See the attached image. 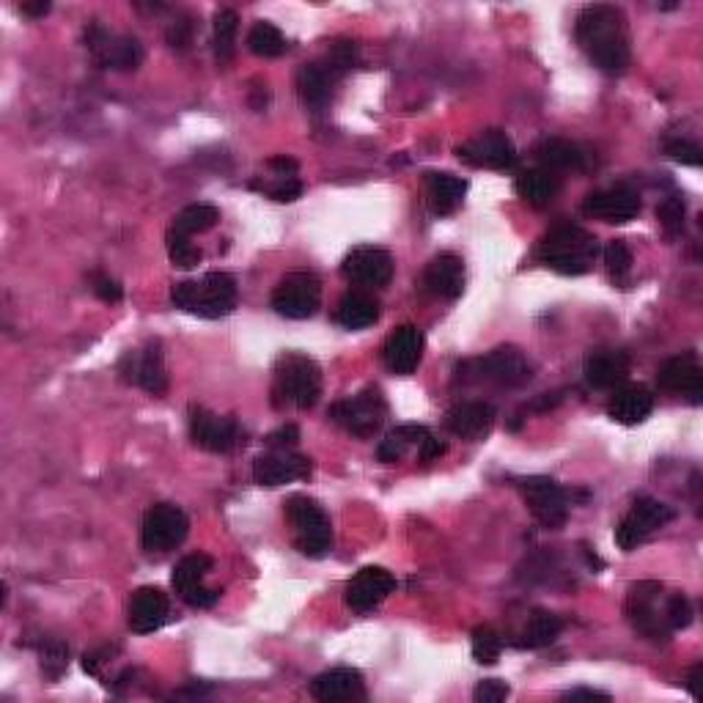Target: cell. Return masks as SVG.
<instances>
[{
	"label": "cell",
	"mask_w": 703,
	"mask_h": 703,
	"mask_svg": "<svg viewBox=\"0 0 703 703\" xmlns=\"http://www.w3.org/2000/svg\"><path fill=\"white\" fill-rule=\"evenodd\" d=\"M165 245H168V256H170V261H174V267L192 269L201 264L203 253L198 250L196 245H192L190 236L187 234H179V231L170 228L168 236H165Z\"/></svg>",
	"instance_id": "obj_41"
},
{
	"label": "cell",
	"mask_w": 703,
	"mask_h": 703,
	"mask_svg": "<svg viewBox=\"0 0 703 703\" xmlns=\"http://www.w3.org/2000/svg\"><path fill=\"white\" fill-rule=\"evenodd\" d=\"M498 410L489 401H461L445 412V428L461 439H483L494 426Z\"/></svg>",
	"instance_id": "obj_22"
},
{
	"label": "cell",
	"mask_w": 703,
	"mask_h": 703,
	"mask_svg": "<svg viewBox=\"0 0 703 703\" xmlns=\"http://www.w3.org/2000/svg\"><path fill=\"white\" fill-rule=\"evenodd\" d=\"M311 695L324 703L355 701V698L366 695V690H362V673L355 668L324 670V673H319L311 681Z\"/></svg>",
	"instance_id": "obj_28"
},
{
	"label": "cell",
	"mask_w": 703,
	"mask_h": 703,
	"mask_svg": "<svg viewBox=\"0 0 703 703\" xmlns=\"http://www.w3.org/2000/svg\"><path fill=\"white\" fill-rule=\"evenodd\" d=\"M426 192L432 212L443 217V214H454L465 201L467 181L454 174H426Z\"/></svg>",
	"instance_id": "obj_30"
},
{
	"label": "cell",
	"mask_w": 703,
	"mask_h": 703,
	"mask_svg": "<svg viewBox=\"0 0 703 703\" xmlns=\"http://www.w3.org/2000/svg\"><path fill=\"white\" fill-rule=\"evenodd\" d=\"M220 223V209L212 203H190V207L181 209L174 217V231L179 234H203V231L214 228Z\"/></svg>",
	"instance_id": "obj_38"
},
{
	"label": "cell",
	"mask_w": 703,
	"mask_h": 703,
	"mask_svg": "<svg viewBox=\"0 0 703 703\" xmlns=\"http://www.w3.org/2000/svg\"><path fill=\"white\" fill-rule=\"evenodd\" d=\"M170 604L159 588L143 585L132 593L130 602V626L137 635H148V632H157L159 626L168 621Z\"/></svg>",
	"instance_id": "obj_27"
},
{
	"label": "cell",
	"mask_w": 703,
	"mask_h": 703,
	"mask_svg": "<svg viewBox=\"0 0 703 703\" xmlns=\"http://www.w3.org/2000/svg\"><path fill=\"white\" fill-rule=\"evenodd\" d=\"M261 190L267 192L272 201L291 203L302 196V181L297 176H275L272 185H261Z\"/></svg>",
	"instance_id": "obj_46"
},
{
	"label": "cell",
	"mask_w": 703,
	"mask_h": 703,
	"mask_svg": "<svg viewBox=\"0 0 703 703\" xmlns=\"http://www.w3.org/2000/svg\"><path fill=\"white\" fill-rule=\"evenodd\" d=\"M692 604L684 593H670L665 599V618H668L670 629H687L692 624Z\"/></svg>",
	"instance_id": "obj_44"
},
{
	"label": "cell",
	"mask_w": 703,
	"mask_h": 703,
	"mask_svg": "<svg viewBox=\"0 0 703 703\" xmlns=\"http://www.w3.org/2000/svg\"><path fill=\"white\" fill-rule=\"evenodd\" d=\"M659 596H662V585L659 582H637V585H632L624 607L632 629L640 632L643 637H648L654 643H665L670 637V632H673L668 626V618H665V607H659Z\"/></svg>",
	"instance_id": "obj_8"
},
{
	"label": "cell",
	"mask_w": 703,
	"mask_h": 703,
	"mask_svg": "<svg viewBox=\"0 0 703 703\" xmlns=\"http://www.w3.org/2000/svg\"><path fill=\"white\" fill-rule=\"evenodd\" d=\"M86 44L99 66L115 71H135L143 64V47L135 36H113L102 25H88Z\"/></svg>",
	"instance_id": "obj_13"
},
{
	"label": "cell",
	"mask_w": 703,
	"mask_h": 703,
	"mask_svg": "<svg viewBox=\"0 0 703 703\" xmlns=\"http://www.w3.org/2000/svg\"><path fill=\"white\" fill-rule=\"evenodd\" d=\"M511 695V687L500 679H483L476 687V701L478 703H500Z\"/></svg>",
	"instance_id": "obj_48"
},
{
	"label": "cell",
	"mask_w": 703,
	"mask_h": 703,
	"mask_svg": "<svg viewBox=\"0 0 703 703\" xmlns=\"http://www.w3.org/2000/svg\"><path fill=\"white\" fill-rule=\"evenodd\" d=\"M599 242L580 225H558L538 242V261L560 275H585L593 267Z\"/></svg>",
	"instance_id": "obj_2"
},
{
	"label": "cell",
	"mask_w": 703,
	"mask_h": 703,
	"mask_svg": "<svg viewBox=\"0 0 703 703\" xmlns=\"http://www.w3.org/2000/svg\"><path fill=\"white\" fill-rule=\"evenodd\" d=\"M421 357H423V333L415 327V324H404V327L393 330L382 346L384 366H388L393 373H401V377L415 371Z\"/></svg>",
	"instance_id": "obj_25"
},
{
	"label": "cell",
	"mask_w": 703,
	"mask_h": 703,
	"mask_svg": "<svg viewBox=\"0 0 703 703\" xmlns=\"http://www.w3.org/2000/svg\"><path fill=\"white\" fill-rule=\"evenodd\" d=\"M580 698H585V701H610L607 692H599V690H585V687H580V690H569L563 695V701H580Z\"/></svg>",
	"instance_id": "obj_54"
},
{
	"label": "cell",
	"mask_w": 703,
	"mask_h": 703,
	"mask_svg": "<svg viewBox=\"0 0 703 703\" xmlns=\"http://www.w3.org/2000/svg\"><path fill=\"white\" fill-rule=\"evenodd\" d=\"M443 454H445V443H439V439L434 437L432 432H428V437L423 439L421 448H417V456H421L423 461H432V459H437V456H443Z\"/></svg>",
	"instance_id": "obj_52"
},
{
	"label": "cell",
	"mask_w": 703,
	"mask_h": 703,
	"mask_svg": "<svg viewBox=\"0 0 703 703\" xmlns=\"http://www.w3.org/2000/svg\"><path fill=\"white\" fill-rule=\"evenodd\" d=\"M190 531V520L174 503H157L146 511L141 527V542L146 553H168L179 547Z\"/></svg>",
	"instance_id": "obj_11"
},
{
	"label": "cell",
	"mask_w": 703,
	"mask_h": 703,
	"mask_svg": "<svg viewBox=\"0 0 703 703\" xmlns=\"http://www.w3.org/2000/svg\"><path fill=\"white\" fill-rule=\"evenodd\" d=\"M313 470V461L308 456L294 454V450H269L253 461V478L258 487H283V483L308 478Z\"/></svg>",
	"instance_id": "obj_17"
},
{
	"label": "cell",
	"mask_w": 703,
	"mask_h": 703,
	"mask_svg": "<svg viewBox=\"0 0 703 703\" xmlns=\"http://www.w3.org/2000/svg\"><path fill=\"white\" fill-rule=\"evenodd\" d=\"M461 382H487L498 388H522L533 379V362L516 346H498L489 355L459 366Z\"/></svg>",
	"instance_id": "obj_5"
},
{
	"label": "cell",
	"mask_w": 703,
	"mask_h": 703,
	"mask_svg": "<svg viewBox=\"0 0 703 703\" xmlns=\"http://www.w3.org/2000/svg\"><path fill=\"white\" fill-rule=\"evenodd\" d=\"M514 190L516 196L525 198L531 207H547V203H553L555 196L560 192V179L544 168L522 170L514 181Z\"/></svg>",
	"instance_id": "obj_34"
},
{
	"label": "cell",
	"mask_w": 703,
	"mask_h": 703,
	"mask_svg": "<svg viewBox=\"0 0 703 703\" xmlns=\"http://www.w3.org/2000/svg\"><path fill=\"white\" fill-rule=\"evenodd\" d=\"M659 388L668 390V393L687 395L692 404H701L703 399V368L698 362L695 352H684V355H676L670 360L662 362L657 373Z\"/></svg>",
	"instance_id": "obj_19"
},
{
	"label": "cell",
	"mask_w": 703,
	"mask_h": 703,
	"mask_svg": "<svg viewBox=\"0 0 703 703\" xmlns=\"http://www.w3.org/2000/svg\"><path fill=\"white\" fill-rule=\"evenodd\" d=\"M640 196L629 187H610V190L591 192L582 203V212L604 223H629L640 214Z\"/></svg>",
	"instance_id": "obj_21"
},
{
	"label": "cell",
	"mask_w": 703,
	"mask_h": 703,
	"mask_svg": "<svg viewBox=\"0 0 703 703\" xmlns=\"http://www.w3.org/2000/svg\"><path fill=\"white\" fill-rule=\"evenodd\" d=\"M520 489L538 525L549 527V531H558V527L566 525V520H569V494L558 487V481L547 476H531L522 478Z\"/></svg>",
	"instance_id": "obj_12"
},
{
	"label": "cell",
	"mask_w": 703,
	"mask_h": 703,
	"mask_svg": "<svg viewBox=\"0 0 703 703\" xmlns=\"http://www.w3.org/2000/svg\"><path fill=\"white\" fill-rule=\"evenodd\" d=\"M165 38H168V44L174 49H187L192 42V25L187 20L174 22V25L168 27V33H165Z\"/></svg>",
	"instance_id": "obj_51"
},
{
	"label": "cell",
	"mask_w": 703,
	"mask_h": 703,
	"mask_svg": "<svg viewBox=\"0 0 703 703\" xmlns=\"http://www.w3.org/2000/svg\"><path fill=\"white\" fill-rule=\"evenodd\" d=\"M629 355L618 349H593L591 355L585 357V366H582V373H585V382L596 390H610V388H621L629 377Z\"/></svg>",
	"instance_id": "obj_26"
},
{
	"label": "cell",
	"mask_w": 703,
	"mask_h": 703,
	"mask_svg": "<svg viewBox=\"0 0 703 703\" xmlns=\"http://www.w3.org/2000/svg\"><path fill=\"white\" fill-rule=\"evenodd\" d=\"M472 659L478 665H494L500 659V651H503V637L498 635V629L489 624H481L472 629Z\"/></svg>",
	"instance_id": "obj_40"
},
{
	"label": "cell",
	"mask_w": 703,
	"mask_h": 703,
	"mask_svg": "<svg viewBox=\"0 0 703 703\" xmlns=\"http://www.w3.org/2000/svg\"><path fill=\"white\" fill-rule=\"evenodd\" d=\"M701 665H692L690 676H687V690L692 692V698H701V690H698V676H701Z\"/></svg>",
	"instance_id": "obj_57"
},
{
	"label": "cell",
	"mask_w": 703,
	"mask_h": 703,
	"mask_svg": "<svg viewBox=\"0 0 703 703\" xmlns=\"http://www.w3.org/2000/svg\"><path fill=\"white\" fill-rule=\"evenodd\" d=\"M604 267L615 283H624L632 272V250L624 239H613L604 245Z\"/></svg>",
	"instance_id": "obj_42"
},
{
	"label": "cell",
	"mask_w": 703,
	"mask_h": 703,
	"mask_svg": "<svg viewBox=\"0 0 703 703\" xmlns=\"http://www.w3.org/2000/svg\"><path fill=\"white\" fill-rule=\"evenodd\" d=\"M665 152L670 154V159H676V163H684V165H692V168H698V165L703 163V152L698 143H690V141H668L665 143Z\"/></svg>",
	"instance_id": "obj_47"
},
{
	"label": "cell",
	"mask_w": 703,
	"mask_h": 703,
	"mask_svg": "<svg viewBox=\"0 0 703 703\" xmlns=\"http://www.w3.org/2000/svg\"><path fill=\"white\" fill-rule=\"evenodd\" d=\"M428 437L426 426H417V423H404V426H395L388 437L379 443L377 456L384 465H393V461H401L406 456L410 448H421L423 439Z\"/></svg>",
	"instance_id": "obj_35"
},
{
	"label": "cell",
	"mask_w": 703,
	"mask_h": 703,
	"mask_svg": "<svg viewBox=\"0 0 703 703\" xmlns=\"http://www.w3.org/2000/svg\"><path fill=\"white\" fill-rule=\"evenodd\" d=\"M269 168L275 170V176H294L297 163L291 157H272L269 159Z\"/></svg>",
	"instance_id": "obj_55"
},
{
	"label": "cell",
	"mask_w": 703,
	"mask_h": 703,
	"mask_svg": "<svg viewBox=\"0 0 703 703\" xmlns=\"http://www.w3.org/2000/svg\"><path fill=\"white\" fill-rule=\"evenodd\" d=\"M286 36L280 33V27H275L272 22L261 20L250 27L247 33V49L258 58H278V55L286 53Z\"/></svg>",
	"instance_id": "obj_37"
},
{
	"label": "cell",
	"mask_w": 703,
	"mask_h": 703,
	"mask_svg": "<svg viewBox=\"0 0 703 703\" xmlns=\"http://www.w3.org/2000/svg\"><path fill=\"white\" fill-rule=\"evenodd\" d=\"M286 516L294 527V547L305 558H324L333 549V525L322 505L305 494L286 500Z\"/></svg>",
	"instance_id": "obj_6"
},
{
	"label": "cell",
	"mask_w": 703,
	"mask_h": 703,
	"mask_svg": "<svg viewBox=\"0 0 703 703\" xmlns=\"http://www.w3.org/2000/svg\"><path fill=\"white\" fill-rule=\"evenodd\" d=\"M654 410V395L646 384H621L615 388L613 399H610L607 412L613 421L624 423V426H637L646 421Z\"/></svg>",
	"instance_id": "obj_29"
},
{
	"label": "cell",
	"mask_w": 703,
	"mask_h": 703,
	"mask_svg": "<svg viewBox=\"0 0 703 703\" xmlns=\"http://www.w3.org/2000/svg\"><path fill=\"white\" fill-rule=\"evenodd\" d=\"M459 159H465L472 168H492V170H505L516 165V146L511 143V137L500 130H487L481 135H476L472 141L461 143L456 148Z\"/></svg>",
	"instance_id": "obj_16"
},
{
	"label": "cell",
	"mask_w": 703,
	"mask_h": 703,
	"mask_svg": "<svg viewBox=\"0 0 703 703\" xmlns=\"http://www.w3.org/2000/svg\"><path fill=\"white\" fill-rule=\"evenodd\" d=\"M297 443H300V428H297L294 423H286V426L267 434V445L272 450H291Z\"/></svg>",
	"instance_id": "obj_49"
},
{
	"label": "cell",
	"mask_w": 703,
	"mask_h": 703,
	"mask_svg": "<svg viewBox=\"0 0 703 703\" xmlns=\"http://www.w3.org/2000/svg\"><path fill=\"white\" fill-rule=\"evenodd\" d=\"M124 362H130V371L126 379L135 384H141L143 390L154 395H163L168 390V373H165V357H163V344L157 338L148 341L141 352H130L124 357Z\"/></svg>",
	"instance_id": "obj_23"
},
{
	"label": "cell",
	"mask_w": 703,
	"mask_h": 703,
	"mask_svg": "<svg viewBox=\"0 0 703 703\" xmlns=\"http://www.w3.org/2000/svg\"><path fill=\"white\" fill-rule=\"evenodd\" d=\"M536 159L544 170H582L585 168V152L577 143L563 141V137H544L536 146Z\"/></svg>",
	"instance_id": "obj_31"
},
{
	"label": "cell",
	"mask_w": 703,
	"mask_h": 703,
	"mask_svg": "<svg viewBox=\"0 0 703 703\" xmlns=\"http://www.w3.org/2000/svg\"><path fill=\"white\" fill-rule=\"evenodd\" d=\"M176 308L201 319L228 316L236 308V280L228 272H207L201 280H181L170 291Z\"/></svg>",
	"instance_id": "obj_4"
},
{
	"label": "cell",
	"mask_w": 703,
	"mask_h": 703,
	"mask_svg": "<svg viewBox=\"0 0 703 703\" xmlns=\"http://www.w3.org/2000/svg\"><path fill=\"white\" fill-rule=\"evenodd\" d=\"M676 516V511L670 505H665L662 500L654 498H637L632 503V509L626 511L624 520L615 527V544H618L624 553H632L635 547H640L648 536L659 531V527L668 525Z\"/></svg>",
	"instance_id": "obj_10"
},
{
	"label": "cell",
	"mask_w": 703,
	"mask_h": 703,
	"mask_svg": "<svg viewBox=\"0 0 703 703\" xmlns=\"http://www.w3.org/2000/svg\"><path fill=\"white\" fill-rule=\"evenodd\" d=\"M69 665V648L60 640H47L42 646V670L49 679H58Z\"/></svg>",
	"instance_id": "obj_45"
},
{
	"label": "cell",
	"mask_w": 703,
	"mask_h": 703,
	"mask_svg": "<svg viewBox=\"0 0 703 703\" xmlns=\"http://www.w3.org/2000/svg\"><path fill=\"white\" fill-rule=\"evenodd\" d=\"M322 395V368L316 360L300 352L278 357L275 362V382L272 401L275 406H297V410H311Z\"/></svg>",
	"instance_id": "obj_3"
},
{
	"label": "cell",
	"mask_w": 703,
	"mask_h": 703,
	"mask_svg": "<svg viewBox=\"0 0 703 703\" xmlns=\"http://www.w3.org/2000/svg\"><path fill=\"white\" fill-rule=\"evenodd\" d=\"M104 657H110L108 648H104V651L86 654V657H82V670H86V673H91V676H97L99 668H102V665L108 662V659H104Z\"/></svg>",
	"instance_id": "obj_53"
},
{
	"label": "cell",
	"mask_w": 703,
	"mask_h": 703,
	"mask_svg": "<svg viewBox=\"0 0 703 703\" xmlns=\"http://www.w3.org/2000/svg\"><path fill=\"white\" fill-rule=\"evenodd\" d=\"M338 77L327 69L324 64H302L297 69V93L305 104H313V108H322L324 102L333 93V86Z\"/></svg>",
	"instance_id": "obj_33"
},
{
	"label": "cell",
	"mask_w": 703,
	"mask_h": 703,
	"mask_svg": "<svg viewBox=\"0 0 703 703\" xmlns=\"http://www.w3.org/2000/svg\"><path fill=\"white\" fill-rule=\"evenodd\" d=\"M209 571H212V558H209V555H185V558L174 566L170 585H174V591L179 593L190 607H212L220 599V591L217 588L203 585V577H207Z\"/></svg>",
	"instance_id": "obj_14"
},
{
	"label": "cell",
	"mask_w": 703,
	"mask_h": 703,
	"mask_svg": "<svg viewBox=\"0 0 703 703\" xmlns=\"http://www.w3.org/2000/svg\"><path fill=\"white\" fill-rule=\"evenodd\" d=\"M421 283L432 297L456 300L465 291V264L456 253H439L426 264Z\"/></svg>",
	"instance_id": "obj_24"
},
{
	"label": "cell",
	"mask_w": 703,
	"mask_h": 703,
	"mask_svg": "<svg viewBox=\"0 0 703 703\" xmlns=\"http://www.w3.org/2000/svg\"><path fill=\"white\" fill-rule=\"evenodd\" d=\"M190 437L198 448L212 454H228L242 439V428L234 417L214 415L203 406H190Z\"/></svg>",
	"instance_id": "obj_15"
},
{
	"label": "cell",
	"mask_w": 703,
	"mask_h": 703,
	"mask_svg": "<svg viewBox=\"0 0 703 703\" xmlns=\"http://www.w3.org/2000/svg\"><path fill=\"white\" fill-rule=\"evenodd\" d=\"M327 415L333 417L341 428H346V432L355 434V437L366 439L382 428L384 415H388V401H384L382 390L368 384L360 393L349 395V399L344 401H335V404L330 406Z\"/></svg>",
	"instance_id": "obj_7"
},
{
	"label": "cell",
	"mask_w": 703,
	"mask_h": 703,
	"mask_svg": "<svg viewBox=\"0 0 703 703\" xmlns=\"http://www.w3.org/2000/svg\"><path fill=\"white\" fill-rule=\"evenodd\" d=\"M395 591V577L382 566H362L349 582H346V604L355 613H368L377 604H382Z\"/></svg>",
	"instance_id": "obj_18"
},
{
	"label": "cell",
	"mask_w": 703,
	"mask_h": 703,
	"mask_svg": "<svg viewBox=\"0 0 703 703\" xmlns=\"http://www.w3.org/2000/svg\"><path fill=\"white\" fill-rule=\"evenodd\" d=\"M269 305L286 319H311L322 305V280L313 272H289L272 289Z\"/></svg>",
	"instance_id": "obj_9"
},
{
	"label": "cell",
	"mask_w": 703,
	"mask_h": 703,
	"mask_svg": "<svg viewBox=\"0 0 703 703\" xmlns=\"http://www.w3.org/2000/svg\"><path fill=\"white\" fill-rule=\"evenodd\" d=\"M379 319V302L366 291H346L335 311V322L346 330L371 327Z\"/></svg>",
	"instance_id": "obj_32"
},
{
	"label": "cell",
	"mask_w": 703,
	"mask_h": 703,
	"mask_svg": "<svg viewBox=\"0 0 703 703\" xmlns=\"http://www.w3.org/2000/svg\"><path fill=\"white\" fill-rule=\"evenodd\" d=\"M684 217H687V207L681 196H668L657 207V220L668 236H679L681 231H684Z\"/></svg>",
	"instance_id": "obj_43"
},
{
	"label": "cell",
	"mask_w": 703,
	"mask_h": 703,
	"mask_svg": "<svg viewBox=\"0 0 703 703\" xmlns=\"http://www.w3.org/2000/svg\"><path fill=\"white\" fill-rule=\"evenodd\" d=\"M49 11L47 0H31V3H22V14L27 16H44Z\"/></svg>",
	"instance_id": "obj_56"
},
{
	"label": "cell",
	"mask_w": 703,
	"mask_h": 703,
	"mask_svg": "<svg viewBox=\"0 0 703 703\" xmlns=\"http://www.w3.org/2000/svg\"><path fill=\"white\" fill-rule=\"evenodd\" d=\"M93 294L104 302H119L124 297V291H121L119 280H113L110 275H97L93 278Z\"/></svg>",
	"instance_id": "obj_50"
},
{
	"label": "cell",
	"mask_w": 703,
	"mask_h": 703,
	"mask_svg": "<svg viewBox=\"0 0 703 703\" xmlns=\"http://www.w3.org/2000/svg\"><path fill=\"white\" fill-rule=\"evenodd\" d=\"M563 629V621L558 618L549 610H533L531 618H527L525 629H522V648H544L555 640Z\"/></svg>",
	"instance_id": "obj_36"
},
{
	"label": "cell",
	"mask_w": 703,
	"mask_h": 703,
	"mask_svg": "<svg viewBox=\"0 0 703 703\" xmlns=\"http://www.w3.org/2000/svg\"><path fill=\"white\" fill-rule=\"evenodd\" d=\"M577 44L593 66L607 75H621L629 66V33L624 11L615 5H585L577 16Z\"/></svg>",
	"instance_id": "obj_1"
},
{
	"label": "cell",
	"mask_w": 703,
	"mask_h": 703,
	"mask_svg": "<svg viewBox=\"0 0 703 703\" xmlns=\"http://www.w3.org/2000/svg\"><path fill=\"white\" fill-rule=\"evenodd\" d=\"M236 27H239V16L234 9H220L214 14V55L217 60H231L236 49Z\"/></svg>",
	"instance_id": "obj_39"
},
{
	"label": "cell",
	"mask_w": 703,
	"mask_h": 703,
	"mask_svg": "<svg viewBox=\"0 0 703 703\" xmlns=\"http://www.w3.org/2000/svg\"><path fill=\"white\" fill-rule=\"evenodd\" d=\"M341 272L360 286H388L393 278V256L382 247H355L341 264Z\"/></svg>",
	"instance_id": "obj_20"
}]
</instances>
